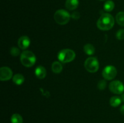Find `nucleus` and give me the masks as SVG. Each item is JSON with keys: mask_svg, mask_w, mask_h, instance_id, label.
I'll return each mask as SVG.
<instances>
[{"mask_svg": "<svg viewBox=\"0 0 124 123\" xmlns=\"http://www.w3.org/2000/svg\"><path fill=\"white\" fill-rule=\"evenodd\" d=\"M115 25V19L109 13H103L97 22L98 28L102 31H107L113 28Z\"/></svg>", "mask_w": 124, "mask_h": 123, "instance_id": "f257e3e1", "label": "nucleus"}, {"mask_svg": "<svg viewBox=\"0 0 124 123\" xmlns=\"http://www.w3.org/2000/svg\"><path fill=\"white\" fill-rule=\"evenodd\" d=\"M21 62L23 65L27 68L31 67L36 63V56L30 51H24L21 54Z\"/></svg>", "mask_w": 124, "mask_h": 123, "instance_id": "f03ea898", "label": "nucleus"}, {"mask_svg": "<svg viewBox=\"0 0 124 123\" xmlns=\"http://www.w3.org/2000/svg\"><path fill=\"white\" fill-rule=\"evenodd\" d=\"M76 57L75 51L70 49H64L60 51L58 54V58L61 62L66 63L72 62Z\"/></svg>", "mask_w": 124, "mask_h": 123, "instance_id": "7ed1b4c3", "label": "nucleus"}, {"mask_svg": "<svg viewBox=\"0 0 124 123\" xmlns=\"http://www.w3.org/2000/svg\"><path fill=\"white\" fill-rule=\"evenodd\" d=\"M71 18V15L68 12L63 9L57 10L54 14L55 21L60 25H65L67 24Z\"/></svg>", "mask_w": 124, "mask_h": 123, "instance_id": "20e7f679", "label": "nucleus"}, {"mask_svg": "<svg viewBox=\"0 0 124 123\" xmlns=\"http://www.w3.org/2000/svg\"><path fill=\"white\" fill-rule=\"evenodd\" d=\"M85 69L91 73H94L99 69V64L98 60L94 57H90L86 59L84 63Z\"/></svg>", "mask_w": 124, "mask_h": 123, "instance_id": "39448f33", "label": "nucleus"}, {"mask_svg": "<svg viewBox=\"0 0 124 123\" xmlns=\"http://www.w3.org/2000/svg\"><path fill=\"white\" fill-rule=\"evenodd\" d=\"M109 89L113 94L121 95L124 92V85L119 80L113 81L109 84Z\"/></svg>", "mask_w": 124, "mask_h": 123, "instance_id": "423d86ee", "label": "nucleus"}, {"mask_svg": "<svg viewBox=\"0 0 124 123\" xmlns=\"http://www.w3.org/2000/svg\"><path fill=\"white\" fill-rule=\"evenodd\" d=\"M117 75V69L113 65H108L103 69L102 76L105 80H110L116 77Z\"/></svg>", "mask_w": 124, "mask_h": 123, "instance_id": "0eeeda50", "label": "nucleus"}, {"mask_svg": "<svg viewBox=\"0 0 124 123\" xmlns=\"http://www.w3.org/2000/svg\"><path fill=\"white\" fill-rule=\"evenodd\" d=\"M13 76V72L10 68L3 66L0 68V80L1 81L9 80Z\"/></svg>", "mask_w": 124, "mask_h": 123, "instance_id": "6e6552de", "label": "nucleus"}, {"mask_svg": "<svg viewBox=\"0 0 124 123\" xmlns=\"http://www.w3.org/2000/svg\"><path fill=\"white\" fill-rule=\"evenodd\" d=\"M18 47L22 49H25L30 46V40L27 36H23L20 37L18 41Z\"/></svg>", "mask_w": 124, "mask_h": 123, "instance_id": "1a4fd4ad", "label": "nucleus"}, {"mask_svg": "<svg viewBox=\"0 0 124 123\" xmlns=\"http://www.w3.org/2000/svg\"><path fill=\"white\" fill-rule=\"evenodd\" d=\"M35 75L39 79H43L47 75L46 68L42 66H38L35 69Z\"/></svg>", "mask_w": 124, "mask_h": 123, "instance_id": "9d476101", "label": "nucleus"}, {"mask_svg": "<svg viewBox=\"0 0 124 123\" xmlns=\"http://www.w3.org/2000/svg\"><path fill=\"white\" fill-rule=\"evenodd\" d=\"M79 6V0H66L65 7L70 10H73L78 8Z\"/></svg>", "mask_w": 124, "mask_h": 123, "instance_id": "9b49d317", "label": "nucleus"}, {"mask_svg": "<svg viewBox=\"0 0 124 123\" xmlns=\"http://www.w3.org/2000/svg\"><path fill=\"white\" fill-rule=\"evenodd\" d=\"M62 65L59 62L55 61L52 63V69L54 73L59 74L62 71Z\"/></svg>", "mask_w": 124, "mask_h": 123, "instance_id": "f8f14e48", "label": "nucleus"}, {"mask_svg": "<svg viewBox=\"0 0 124 123\" xmlns=\"http://www.w3.org/2000/svg\"><path fill=\"white\" fill-rule=\"evenodd\" d=\"M24 77L21 74H16L13 77V82L16 85H21L24 82Z\"/></svg>", "mask_w": 124, "mask_h": 123, "instance_id": "ddd939ff", "label": "nucleus"}, {"mask_svg": "<svg viewBox=\"0 0 124 123\" xmlns=\"http://www.w3.org/2000/svg\"><path fill=\"white\" fill-rule=\"evenodd\" d=\"M122 102V100H121V97H119L117 96H114L110 98V104L111 106L114 107H117L119 106Z\"/></svg>", "mask_w": 124, "mask_h": 123, "instance_id": "4468645a", "label": "nucleus"}, {"mask_svg": "<svg viewBox=\"0 0 124 123\" xmlns=\"http://www.w3.org/2000/svg\"><path fill=\"white\" fill-rule=\"evenodd\" d=\"M84 51L85 53L87 55H93L95 52V48H94V46L92 45V44H86L84 47Z\"/></svg>", "mask_w": 124, "mask_h": 123, "instance_id": "2eb2a0df", "label": "nucleus"}, {"mask_svg": "<svg viewBox=\"0 0 124 123\" xmlns=\"http://www.w3.org/2000/svg\"><path fill=\"white\" fill-rule=\"evenodd\" d=\"M115 8V3L111 0L107 1L104 5V8L106 12H111Z\"/></svg>", "mask_w": 124, "mask_h": 123, "instance_id": "dca6fc26", "label": "nucleus"}, {"mask_svg": "<svg viewBox=\"0 0 124 123\" xmlns=\"http://www.w3.org/2000/svg\"><path fill=\"white\" fill-rule=\"evenodd\" d=\"M116 22L119 25L124 27V12H120L116 16Z\"/></svg>", "mask_w": 124, "mask_h": 123, "instance_id": "f3484780", "label": "nucleus"}, {"mask_svg": "<svg viewBox=\"0 0 124 123\" xmlns=\"http://www.w3.org/2000/svg\"><path fill=\"white\" fill-rule=\"evenodd\" d=\"M11 123H23V119L21 116L18 113H15L12 115L11 117Z\"/></svg>", "mask_w": 124, "mask_h": 123, "instance_id": "a211bd4d", "label": "nucleus"}, {"mask_svg": "<svg viewBox=\"0 0 124 123\" xmlns=\"http://www.w3.org/2000/svg\"><path fill=\"white\" fill-rule=\"evenodd\" d=\"M10 53L12 56L17 57L20 54V51H19V48H18L17 47H13L11 48L10 50Z\"/></svg>", "mask_w": 124, "mask_h": 123, "instance_id": "6ab92c4d", "label": "nucleus"}, {"mask_svg": "<svg viewBox=\"0 0 124 123\" xmlns=\"http://www.w3.org/2000/svg\"><path fill=\"white\" fill-rule=\"evenodd\" d=\"M107 86V82L105 80H100L98 83V88L99 90H104L106 88Z\"/></svg>", "mask_w": 124, "mask_h": 123, "instance_id": "aec40b11", "label": "nucleus"}, {"mask_svg": "<svg viewBox=\"0 0 124 123\" xmlns=\"http://www.w3.org/2000/svg\"><path fill=\"white\" fill-rule=\"evenodd\" d=\"M116 38L119 40L124 39V29H120L116 33Z\"/></svg>", "mask_w": 124, "mask_h": 123, "instance_id": "412c9836", "label": "nucleus"}, {"mask_svg": "<svg viewBox=\"0 0 124 123\" xmlns=\"http://www.w3.org/2000/svg\"><path fill=\"white\" fill-rule=\"evenodd\" d=\"M71 18L74 19H78L80 18V13L78 12H73L71 14Z\"/></svg>", "mask_w": 124, "mask_h": 123, "instance_id": "4be33fe9", "label": "nucleus"}, {"mask_svg": "<svg viewBox=\"0 0 124 123\" xmlns=\"http://www.w3.org/2000/svg\"><path fill=\"white\" fill-rule=\"evenodd\" d=\"M120 111H121V113L124 116V105L121 106V109H120Z\"/></svg>", "mask_w": 124, "mask_h": 123, "instance_id": "5701e85b", "label": "nucleus"}, {"mask_svg": "<svg viewBox=\"0 0 124 123\" xmlns=\"http://www.w3.org/2000/svg\"><path fill=\"white\" fill-rule=\"evenodd\" d=\"M121 100H122V101H123V102H124V94H121Z\"/></svg>", "mask_w": 124, "mask_h": 123, "instance_id": "b1692460", "label": "nucleus"}, {"mask_svg": "<svg viewBox=\"0 0 124 123\" xmlns=\"http://www.w3.org/2000/svg\"><path fill=\"white\" fill-rule=\"evenodd\" d=\"M99 1H105V0H99Z\"/></svg>", "mask_w": 124, "mask_h": 123, "instance_id": "393cba45", "label": "nucleus"}]
</instances>
